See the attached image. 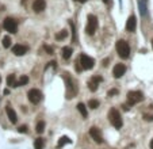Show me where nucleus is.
I'll return each mask as SVG.
<instances>
[{"mask_svg":"<svg viewBox=\"0 0 153 149\" xmlns=\"http://www.w3.org/2000/svg\"><path fill=\"white\" fill-rule=\"evenodd\" d=\"M88 107H89V109H92V110L98 109V107H99V100H96V99L88 100Z\"/></svg>","mask_w":153,"mask_h":149,"instance_id":"22","label":"nucleus"},{"mask_svg":"<svg viewBox=\"0 0 153 149\" xmlns=\"http://www.w3.org/2000/svg\"><path fill=\"white\" fill-rule=\"evenodd\" d=\"M77 111L81 114L83 118H87V115H88V111H87V107H86L84 103H79L77 104Z\"/></svg>","mask_w":153,"mask_h":149,"instance_id":"17","label":"nucleus"},{"mask_svg":"<svg viewBox=\"0 0 153 149\" xmlns=\"http://www.w3.org/2000/svg\"><path fill=\"white\" fill-rule=\"evenodd\" d=\"M62 58L64 60H69L71 58V56H72V48H69V46H65V48H62Z\"/></svg>","mask_w":153,"mask_h":149,"instance_id":"18","label":"nucleus"},{"mask_svg":"<svg viewBox=\"0 0 153 149\" xmlns=\"http://www.w3.org/2000/svg\"><path fill=\"white\" fill-rule=\"evenodd\" d=\"M1 42H3V46L4 48H10L11 46V38H10V37H4Z\"/></svg>","mask_w":153,"mask_h":149,"instance_id":"27","label":"nucleus"},{"mask_svg":"<svg viewBox=\"0 0 153 149\" xmlns=\"http://www.w3.org/2000/svg\"><path fill=\"white\" fill-rule=\"evenodd\" d=\"M69 26L72 27V41L76 42V28H75V25H73V22H69Z\"/></svg>","mask_w":153,"mask_h":149,"instance_id":"26","label":"nucleus"},{"mask_svg":"<svg viewBox=\"0 0 153 149\" xmlns=\"http://www.w3.org/2000/svg\"><path fill=\"white\" fill-rule=\"evenodd\" d=\"M152 46H153V39H152Z\"/></svg>","mask_w":153,"mask_h":149,"instance_id":"37","label":"nucleus"},{"mask_svg":"<svg viewBox=\"0 0 153 149\" xmlns=\"http://www.w3.org/2000/svg\"><path fill=\"white\" fill-rule=\"evenodd\" d=\"M7 85L10 88H16V87H18V80H16V76H15V74H8Z\"/></svg>","mask_w":153,"mask_h":149,"instance_id":"16","label":"nucleus"},{"mask_svg":"<svg viewBox=\"0 0 153 149\" xmlns=\"http://www.w3.org/2000/svg\"><path fill=\"white\" fill-rule=\"evenodd\" d=\"M150 149H153V140L150 141Z\"/></svg>","mask_w":153,"mask_h":149,"instance_id":"36","label":"nucleus"},{"mask_svg":"<svg viewBox=\"0 0 153 149\" xmlns=\"http://www.w3.org/2000/svg\"><path fill=\"white\" fill-rule=\"evenodd\" d=\"M43 48H45V50H46L49 54H53V48H52V46H47V45H45Z\"/></svg>","mask_w":153,"mask_h":149,"instance_id":"30","label":"nucleus"},{"mask_svg":"<svg viewBox=\"0 0 153 149\" xmlns=\"http://www.w3.org/2000/svg\"><path fill=\"white\" fill-rule=\"evenodd\" d=\"M135 27H137V21H135L134 15H132V16H129L127 22H126V30L133 33V31H135Z\"/></svg>","mask_w":153,"mask_h":149,"instance_id":"14","label":"nucleus"},{"mask_svg":"<svg viewBox=\"0 0 153 149\" xmlns=\"http://www.w3.org/2000/svg\"><path fill=\"white\" fill-rule=\"evenodd\" d=\"M117 53L119 54L121 58H127L130 56V46H129V43L123 39H119L117 42Z\"/></svg>","mask_w":153,"mask_h":149,"instance_id":"3","label":"nucleus"},{"mask_svg":"<svg viewBox=\"0 0 153 149\" xmlns=\"http://www.w3.org/2000/svg\"><path fill=\"white\" fill-rule=\"evenodd\" d=\"M125 72H126V67H125V64H117L114 67V69H113V74H114L115 79L122 77V76L125 74Z\"/></svg>","mask_w":153,"mask_h":149,"instance_id":"11","label":"nucleus"},{"mask_svg":"<svg viewBox=\"0 0 153 149\" xmlns=\"http://www.w3.org/2000/svg\"><path fill=\"white\" fill-rule=\"evenodd\" d=\"M43 146H45V140L43 138L38 137L37 140H34V148L35 149H43Z\"/></svg>","mask_w":153,"mask_h":149,"instance_id":"19","label":"nucleus"},{"mask_svg":"<svg viewBox=\"0 0 153 149\" xmlns=\"http://www.w3.org/2000/svg\"><path fill=\"white\" fill-rule=\"evenodd\" d=\"M69 142H71L69 137H67V136H62V137L60 138V141H58L57 146H58V148H62V146H64L65 144H69Z\"/></svg>","mask_w":153,"mask_h":149,"instance_id":"21","label":"nucleus"},{"mask_svg":"<svg viewBox=\"0 0 153 149\" xmlns=\"http://www.w3.org/2000/svg\"><path fill=\"white\" fill-rule=\"evenodd\" d=\"M145 121H153V115H144Z\"/></svg>","mask_w":153,"mask_h":149,"instance_id":"32","label":"nucleus"},{"mask_svg":"<svg viewBox=\"0 0 153 149\" xmlns=\"http://www.w3.org/2000/svg\"><path fill=\"white\" fill-rule=\"evenodd\" d=\"M18 131H19V133H27V126H26V125H22V126H19Z\"/></svg>","mask_w":153,"mask_h":149,"instance_id":"28","label":"nucleus"},{"mask_svg":"<svg viewBox=\"0 0 153 149\" xmlns=\"http://www.w3.org/2000/svg\"><path fill=\"white\" fill-rule=\"evenodd\" d=\"M37 133L38 134H41V133H43V130H45V122L43 121H39L38 123H37Z\"/></svg>","mask_w":153,"mask_h":149,"instance_id":"23","label":"nucleus"},{"mask_svg":"<svg viewBox=\"0 0 153 149\" xmlns=\"http://www.w3.org/2000/svg\"><path fill=\"white\" fill-rule=\"evenodd\" d=\"M108 121L111 122V125H113L115 129H121L122 125H123L121 113H119L117 109H111V110L108 111Z\"/></svg>","mask_w":153,"mask_h":149,"instance_id":"2","label":"nucleus"},{"mask_svg":"<svg viewBox=\"0 0 153 149\" xmlns=\"http://www.w3.org/2000/svg\"><path fill=\"white\" fill-rule=\"evenodd\" d=\"M27 50H29V48L25 46V45H21V43H16L12 46V53L15 56H23V54L27 53Z\"/></svg>","mask_w":153,"mask_h":149,"instance_id":"10","label":"nucleus"},{"mask_svg":"<svg viewBox=\"0 0 153 149\" xmlns=\"http://www.w3.org/2000/svg\"><path fill=\"white\" fill-rule=\"evenodd\" d=\"M118 94V89H110V91H108V92H107V95L108 96H114V95H117Z\"/></svg>","mask_w":153,"mask_h":149,"instance_id":"29","label":"nucleus"},{"mask_svg":"<svg viewBox=\"0 0 153 149\" xmlns=\"http://www.w3.org/2000/svg\"><path fill=\"white\" fill-rule=\"evenodd\" d=\"M102 82V77L100 76H93V77H91V80L88 82V88L92 91V92H95L96 89H98V87H99V83Z\"/></svg>","mask_w":153,"mask_h":149,"instance_id":"12","label":"nucleus"},{"mask_svg":"<svg viewBox=\"0 0 153 149\" xmlns=\"http://www.w3.org/2000/svg\"><path fill=\"white\" fill-rule=\"evenodd\" d=\"M79 64L81 65L83 69H92L93 65H95V61H93L92 57L87 56V54H81L80 60H79Z\"/></svg>","mask_w":153,"mask_h":149,"instance_id":"6","label":"nucleus"},{"mask_svg":"<svg viewBox=\"0 0 153 149\" xmlns=\"http://www.w3.org/2000/svg\"><path fill=\"white\" fill-rule=\"evenodd\" d=\"M141 100H144V95L140 91H129L127 92V104L133 106L135 103H140Z\"/></svg>","mask_w":153,"mask_h":149,"instance_id":"5","label":"nucleus"},{"mask_svg":"<svg viewBox=\"0 0 153 149\" xmlns=\"http://www.w3.org/2000/svg\"><path fill=\"white\" fill-rule=\"evenodd\" d=\"M6 113H7L8 115V119H10V122H12V123H16L18 122V117H16V113H15V110L12 109L11 106H6Z\"/></svg>","mask_w":153,"mask_h":149,"instance_id":"13","label":"nucleus"},{"mask_svg":"<svg viewBox=\"0 0 153 149\" xmlns=\"http://www.w3.org/2000/svg\"><path fill=\"white\" fill-rule=\"evenodd\" d=\"M96 28H98V18H96L95 15H88V18H87V26H86V33L88 35H93L96 31Z\"/></svg>","mask_w":153,"mask_h":149,"instance_id":"4","label":"nucleus"},{"mask_svg":"<svg viewBox=\"0 0 153 149\" xmlns=\"http://www.w3.org/2000/svg\"><path fill=\"white\" fill-rule=\"evenodd\" d=\"M103 1H104V4H108V3H110V0H103Z\"/></svg>","mask_w":153,"mask_h":149,"instance_id":"35","label":"nucleus"},{"mask_svg":"<svg viewBox=\"0 0 153 149\" xmlns=\"http://www.w3.org/2000/svg\"><path fill=\"white\" fill-rule=\"evenodd\" d=\"M89 136H91L93 141L98 142V144H102V142H103V137H102V133H100V130H99L98 128H95V126H92V128L89 129Z\"/></svg>","mask_w":153,"mask_h":149,"instance_id":"9","label":"nucleus"},{"mask_svg":"<svg viewBox=\"0 0 153 149\" xmlns=\"http://www.w3.org/2000/svg\"><path fill=\"white\" fill-rule=\"evenodd\" d=\"M107 62H108V58H106V60L103 61V65H104V67H107Z\"/></svg>","mask_w":153,"mask_h":149,"instance_id":"33","label":"nucleus"},{"mask_svg":"<svg viewBox=\"0 0 153 149\" xmlns=\"http://www.w3.org/2000/svg\"><path fill=\"white\" fill-rule=\"evenodd\" d=\"M67 35H68V31H67V30H61V31L58 33L57 35H56V39H58V41H61V39H64Z\"/></svg>","mask_w":153,"mask_h":149,"instance_id":"25","label":"nucleus"},{"mask_svg":"<svg viewBox=\"0 0 153 149\" xmlns=\"http://www.w3.org/2000/svg\"><path fill=\"white\" fill-rule=\"evenodd\" d=\"M64 80H65V87H67V98L72 99L79 91L77 85H76L75 80L72 79V76L69 73H64Z\"/></svg>","mask_w":153,"mask_h":149,"instance_id":"1","label":"nucleus"},{"mask_svg":"<svg viewBox=\"0 0 153 149\" xmlns=\"http://www.w3.org/2000/svg\"><path fill=\"white\" fill-rule=\"evenodd\" d=\"M3 27L7 30L8 33H11V34H15V33L18 31V23H16V21L12 18H6L3 22Z\"/></svg>","mask_w":153,"mask_h":149,"instance_id":"7","label":"nucleus"},{"mask_svg":"<svg viewBox=\"0 0 153 149\" xmlns=\"http://www.w3.org/2000/svg\"><path fill=\"white\" fill-rule=\"evenodd\" d=\"M27 96H29V100H30V102H31V103H34V104L39 103V102H41V100H42V98H43L42 92H41L39 89H37V88L30 89L29 92H27Z\"/></svg>","mask_w":153,"mask_h":149,"instance_id":"8","label":"nucleus"},{"mask_svg":"<svg viewBox=\"0 0 153 149\" xmlns=\"http://www.w3.org/2000/svg\"><path fill=\"white\" fill-rule=\"evenodd\" d=\"M75 1H80V3H86L87 0H75Z\"/></svg>","mask_w":153,"mask_h":149,"instance_id":"34","label":"nucleus"},{"mask_svg":"<svg viewBox=\"0 0 153 149\" xmlns=\"http://www.w3.org/2000/svg\"><path fill=\"white\" fill-rule=\"evenodd\" d=\"M140 12L142 16H146V0H140Z\"/></svg>","mask_w":153,"mask_h":149,"instance_id":"20","label":"nucleus"},{"mask_svg":"<svg viewBox=\"0 0 153 149\" xmlns=\"http://www.w3.org/2000/svg\"><path fill=\"white\" fill-rule=\"evenodd\" d=\"M27 83H29V77H27L26 74H23V76H22V77L18 80V87H19V85H26Z\"/></svg>","mask_w":153,"mask_h":149,"instance_id":"24","label":"nucleus"},{"mask_svg":"<svg viewBox=\"0 0 153 149\" xmlns=\"http://www.w3.org/2000/svg\"><path fill=\"white\" fill-rule=\"evenodd\" d=\"M75 69H76V71H77V72H81V71H83V68H81V65L79 64V61H76V65H75Z\"/></svg>","mask_w":153,"mask_h":149,"instance_id":"31","label":"nucleus"},{"mask_svg":"<svg viewBox=\"0 0 153 149\" xmlns=\"http://www.w3.org/2000/svg\"><path fill=\"white\" fill-rule=\"evenodd\" d=\"M45 8H46L45 0H34V3H33V10L35 11V12H42Z\"/></svg>","mask_w":153,"mask_h":149,"instance_id":"15","label":"nucleus"}]
</instances>
